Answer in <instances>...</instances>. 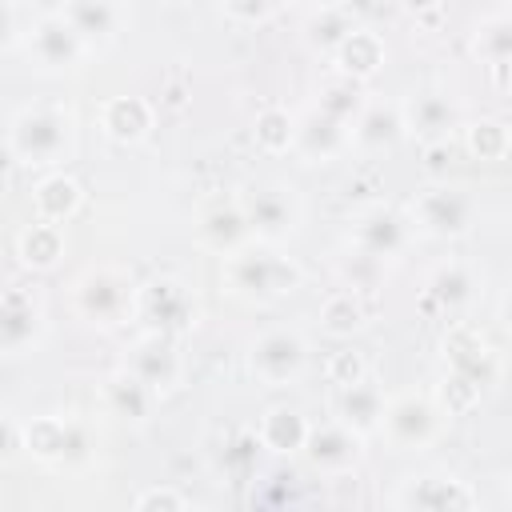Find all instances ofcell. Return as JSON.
Segmentation results:
<instances>
[{"label":"cell","mask_w":512,"mask_h":512,"mask_svg":"<svg viewBox=\"0 0 512 512\" xmlns=\"http://www.w3.org/2000/svg\"><path fill=\"white\" fill-rule=\"evenodd\" d=\"M8 152L28 168L68 164L76 152V116L64 104H28L8 120Z\"/></svg>","instance_id":"6da1fadb"},{"label":"cell","mask_w":512,"mask_h":512,"mask_svg":"<svg viewBox=\"0 0 512 512\" xmlns=\"http://www.w3.org/2000/svg\"><path fill=\"white\" fill-rule=\"evenodd\" d=\"M224 280L236 296L244 300H256V304H272V300H284L300 288V268L276 252V244H264L260 248H236L224 264Z\"/></svg>","instance_id":"7a4b0ae2"},{"label":"cell","mask_w":512,"mask_h":512,"mask_svg":"<svg viewBox=\"0 0 512 512\" xmlns=\"http://www.w3.org/2000/svg\"><path fill=\"white\" fill-rule=\"evenodd\" d=\"M240 208H244V220L252 228L256 240L264 244H280L288 240L300 220H304V208H300V196L288 188V184H252L244 196H240Z\"/></svg>","instance_id":"3957f363"},{"label":"cell","mask_w":512,"mask_h":512,"mask_svg":"<svg viewBox=\"0 0 512 512\" xmlns=\"http://www.w3.org/2000/svg\"><path fill=\"white\" fill-rule=\"evenodd\" d=\"M136 320L144 324V332H160V336H180L196 324V296L184 280L176 276H160L148 280L136 292Z\"/></svg>","instance_id":"277c9868"},{"label":"cell","mask_w":512,"mask_h":512,"mask_svg":"<svg viewBox=\"0 0 512 512\" xmlns=\"http://www.w3.org/2000/svg\"><path fill=\"white\" fill-rule=\"evenodd\" d=\"M136 308V288L120 268H92L76 280V312L96 328H116Z\"/></svg>","instance_id":"5b68a950"},{"label":"cell","mask_w":512,"mask_h":512,"mask_svg":"<svg viewBox=\"0 0 512 512\" xmlns=\"http://www.w3.org/2000/svg\"><path fill=\"white\" fill-rule=\"evenodd\" d=\"M248 368L264 388H288L308 368V344L292 328H268L248 348Z\"/></svg>","instance_id":"8992f818"},{"label":"cell","mask_w":512,"mask_h":512,"mask_svg":"<svg viewBox=\"0 0 512 512\" xmlns=\"http://www.w3.org/2000/svg\"><path fill=\"white\" fill-rule=\"evenodd\" d=\"M472 216H476V200L464 192V188H448V184H436V188H424L412 208H408V220L416 232L432 236V240H456L472 228Z\"/></svg>","instance_id":"52a82bcc"},{"label":"cell","mask_w":512,"mask_h":512,"mask_svg":"<svg viewBox=\"0 0 512 512\" xmlns=\"http://www.w3.org/2000/svg\"><path fill=\"white\" fill-rule=\"evenodd\" d=\"M24 48H28V60H32L36 68H44V72H68V68H76V64L84 60V52H88L84 36H80L60 12L40 16V20L28 28V36H24Z\"/></svg>","instance_id":"ba28073f"},{"label":"cell","mask_w":512,"mask_h":512,"mask_svg":"<svg viewBox=\"0 0 512 512\" xmlns=\"http://www.w3.org/2000/svg\"><path fill=\"white\" fill-rule=\"evenodd\" d=\"M412 220L408 216H400L396 208H384V204H376V208H364L360 216H356V224H352V248H360V252H368V256H376V260H400L404 252H408V244H412Z\"/></svg>","instance_id":"9c48e42d"},{"label":"cell","mask_w":512,"mask_h":512,"mask_svg":"<svg viewBox=\"0 0 512 512\" xmlns=\"http://www.w3.org/2000/svg\"><path fill=\"white\" fill-rule=\"evenodd\" d=\"M384 432L396 452H416L436 440L440 432V408L428 396H400L384 408Z\"/></svg>","instance_id":"30bf717a"},{"label":"cell","mask_w":512,"mask_h":512,"mask_svg":"<svg viewBox=\"0 0 512 512\" xmlns=\"http://www.w3.org/2000/svg\"><path fill=\"white\" fill-rule=\"evenodd\" d=\"M128 372H136L156 396H164V392H172V388L180 384V376H184V360H180L172 336L144 332V336L132 344V352H128Z\"/></svg>","instance_id":"8fae6325"},{"label":"cell","mask_w":512,"mask_h":512,"mask_svg":"<svg viewBox=\"0 0 512 512\" xmlns=\"http://www.w3.org/2000/svg\"><path fill=\"white\" fill-rule=\"evenodd\" d=\"M44 336V308L28 288H8L0 308V344L8 356L36 348Z\"/></svg>","instance_id":"7c38bea8"},{"label":"cell","mask_w":512,"mask_h":512,"mask_svg":"<svg viewBox=\"0 0 512 512\" xmlns=\"http://www.w3.org/2000/svg\"><path fill=\"white\" fill-rule=\"evenodd\" d=\"M348 144H352V128L340 124V120H332V116L320 112V108H312V112L296 124V136H292V148H296L308 164H328V160H336Z\"/></svg>","instance_id":"4fadbf2b"},{"label":"cell","mask_w":512,"mask_h":512,"mask_svg":"<svg viewBox=\"0 0 512 512\" xmlns=\"http://www.w3.org/2000/svg\"><path fill=\"white\" fill-rule=\"evenodd\" d=\"M456 120H460L456 100L448 92H440V88H424V92H412L404 100V124L420 140H448Z\"/></svg>","instance_id":"5bb4252c"},{"label":"cell","mask_w":512,"mask_h":512,"mask_svg":"<svg viewBox=\"0 0 512 512\" xmlns=\"http://www.w3.org/2000/svg\"><path fill=\"white\" fill-rule=\"evenodd\" d=\"M404 132V108L396 104H364V112L352 120V144L360 152H388Z\"/></svg>","instance_id":"9a60e30c"},{"label":"cell","mask_w":512,"mask_h":512,"mask_svg":"<svg viewBox=\"0 0 512 512\" xmlns=\"http://www.w3.org/2000/svg\"><path fill=\"white\" fill-rule=\"evenodd\" d=\"M60 16L84 36V44H108L120 32V0H64Z\"/></svg>","instance_id":"2e32d148"},{"label":"cell","mask_w":512,"mask_h":512,"mask_svg":"<svg viewBox=\"0 0 512 512\" xmlns=\"http://www.w3.org/2000/svg\"><path fill=\"white\" fill-rule=\"evenodd\" d=\"M304 448L320 472H344L360 460V440H356V428H348V424H324V428L308 432Z\"/></svg>","instance_id":"e0dca14e"},{"label":"cell","mask_w":512,"mask_h":512,"mask_svg":"<svg viewBox=\"0 0 512 512\" xmlns=\"http://www.w3.org/2000/svg\"><path fill=\"white\" fill-rule=\"evenodd\" d=\"M100 128L116 144H136L152 128V108L140 96H116L100 108Z\"/></svg>","instance_id":"ac0fdd59"},{"label":"cell","mask_w":512,"mask_h":512,"mask_svg":"<svg viewBox=\"0 0 512 512\" xmlns=\"http://www.w3.org/2000/svg\"><path fill=\"white\" fill-rule=\"evenodd\" d=\"M244 236H252L248 220H244V208L240 204H216L200 216V240L224 256H232L236 248H244Z\"/></svg>","instance_id":"d6986e66"},{"label":"cell","mask_w":512,"mask_h":512,"mask_svg":"<svg viewBox=\"0 0 512 512\" xmlns=\"http://www.w3.org/2000/svg\"><path fill=\"white\" fill-rule=\"evenodd\" d=\"M104 400H108L112 416H120V420H148L156 392H152L136 372L124 368V372H116V376L104 384Z\"/></svg>","instance_id":"ffe728a7"},{"label":"cell","mask_w":512,"mask_h":512,"mask_svg":"<svg viewBox=\"0 0 512 512\" xmlns=\"http://www.w3.org/2000/svg\"><path fill=\"white\" fill-rule=\"evenodd\" d=\"M396 500L408 508H468L472 492L460 488V480H452V476H420Z\"/></svg>","instance_id":"44dd1931"},{"label":"cell","mask_w":512,"mask_h":512,"mask_svg":"<svg viewBox=\"0 0 512 512\" xmlns=\"http://www.w3.org/2000/svg\"><path fill=\"white\" fill-rule=\"evenodd\" d=\"M384 396L376 384L368 380H356V384H344L340 392V412H344V424L356 428V432H372L384 424Z\"/></svg>","instance_id":"7402d4cb"},{"label":"cell","mask_w":512,"mask_h":512,"mask_svg":"<svg viewBox=\"0 0 512 512\" xmlns=\"http://www.w3.org/2000/svg\"><path fill=\"white\" fill-rule=\"evenodd\" d=\"M472 296H476V276H472L468 264H456V260H452V264H440V268L428 276V300L440 304L444 312L464 308Z\"/></svg>","instance_id":"603a6c76"},{"label":"cell","mask_w":512,"mask_h":512,"mask_svg":"<svg viewBox=\"0 0 512 512\" xmlns=\"http://www.w3.org/2000/svg\"><path fill=\"white\" fill-rule=\"evenodd\" d=\"M336 64H340V72H344V76H352V80H368V76L384 64V48H380V40H376L372 32L356 28V32L340 44Z\"/></svg>","instance_id":"cb8c5ba5"},{"label":"cell","mask_w":512,"mask_h":512,"mask_svg":"<svg viewBox=\"0 0 512 512\" xmlns=\"http://www.w3.org/2000/svg\"><path fill=\"white\" fill-rule=\"evenodd\" d=\"M316 108L320 112H328L332 120H340V124H348L352 128V120L364 112V96H360V80H352V76H332L328 84H320V92H316Z\"/></svg>","instance_id":"d4e9b609"},{"label":"cell","mask_w":512,"mask_h":512,"mask_svg":"<svg viewBox=\"0 0 512 512\" xmlns=\"http://www.w3.org/2000/svg\"><path fill=\"white\" fill-rule=\"evenodd\" d=\"M76 208H80V184L76 180H68V176H44L40 180V188H36V212H40V220L60 224Z\"/></svg>","instance_id":"484cf974"},{"label":"cell","mask_w":512,"mask_h":512,"mask_svg":"<svg viewBox=\"0 0 512 512\" xmlns=\"http://www.w3.org/2000/svg\"><path fill=\"white\" fill-rule=\"evenodd\" d=\"M356 32V24L348 20V12L340 8V4H332V8H320L312 20H308V44L316 48V52H340V44L348 40Z\"/></svg>","instance_id":"4316f807"},{"label":"cell","mask_w":512,"mask_h":512,"mask_svg":"<svg viewBox=\"0 0 512 512\" xmlns=\"http://www.w3.org/2000/svg\"><path fill=\"white\" fill-rule=\"evenodd\" d=\"M308 440V428L304 420L292 412V408H272L260 424V444L272 448V452H292V448H304Z\"/></svg>","instance_id":"83f0119b"},{"label":"cell","mask_w":512,"mask_h":512,"mask_svg":"<svg viewBox=\"0 0 512 512\" xmlns=\"http://www.w3.org/2000/svg\"><path fill=\"white\" fill-rule=\"evenodd\" d=\"M60 252H64V240H60V232H56L52 220H40V224L24 228V236H20V260L28 268H52L60 260Z\"/></svg>","instance_id":"f1b7e54d"},{"label":"cell","mask_w":512,"mask_h":512,"mask_svg":"<svg viewBox=\"0 0 512 512\" xmlns=\"http://www.w3.org/2000/svg\"><path fill=\"white\" fill-rule=\"evenodd\" d=\"M320 324H324V332H328V336H352V332L364 324V308H360L356 292H352V288H344V292L328 296V300H324V308H320Z\"/></svg>","instance_id":"f546056e"},{"label":"cell","mask_w":512,"mask_h":512,"mask_svg":"<svg viewBox=\"0 0 512 512\" xmlns=\"http://www.w3.org/2000/svg\"><path fill=\"white\" fill-rule=\"evenodd\" d=\"M476 56L488 64H512V16H492L476 28Z\"/></svg>","instance_id":"4dcf8cb0"},{"label":"cell","mask_w":512,"mask_h":512,"mask_svg":"<svg viewBox=\"0 0 512 512\" xmlns=\"http://www.w3.org/2000/svg\"><path fill=\"white\" fill-rule=\"evenodd\" d=\"M292 136H296V124L288 120V112H280V108L260 112V120H256V140H260L264 152H284V148H292Z\"/></svg>","instance_id":"1f68e13d"},{"label":"cell","mask_w":512,"mask_h":512,"mask_svg":"<svg viewBox=\"0 0 512 512\" xmlns=\"http://www.w3.org/2000/svg\"><path fill=\"white\" fill-rule=\"evenodd\" d=\"M28 448L36 456H64L72 448V428L60 420H40L28 428Z\"/></svg>","instance_id":"d6a6232c"},{"label":"cell","mask_w":512,"mask_h":512,"mask_svg":"<svg viewBox=\"0 0 512 512\" xmlns=\"http://www.w3.org/2000/svg\"><path fill=\"white\" fill-rule=\"evenodd\" d=\"M468 148H472L480 160H500V156L508 152V132H504V124L484 120V124L468 128Z\"/></svg>","instance_id":"836d02e7"},{"label":"cell","mask_w":512,"mask_h":512,"mask_svg":"<svg viewBox=\"0 0 512 512\" xmlns=\"http://www.w3.org/2000/svg\"><path fill=\"white\" fill-rule=\"evenodd\" d=\"M340 272H344V284H348L352 292H356V288H372V284L380 280V272H384V260H376V256H368V252H360V248H352V252L344 256Z\"/></svg>","instance_id":"e575fe53"},{"label":"cell","mask_w":512,"mask_h":512,"mask_svg":"<svg viewBox=\"0 0 512 512\" xmlns=\"http://www.w3.org/2000/svg\"><path fill=\"white\" fill-rule=\"evenodd\" d=\"M276 4H280V0H224V12H228L232 20L260 24V20H268V16L276 12Z\"/></svg>","instance_id":"d590c367"},{"label":"cell","mask_w":512,"mask_h":512,"mask_svg":"<svg viewBox=\"0 0 512 512\" xmlns=\"http://www.w3.org/2000/svg\"><path fill=\"white\" fill-rule=\"evenodd\" d=\"M136 504H140V508H152V504H180V496H172V492H148V496H140Z\"/></svg>","instance_id":"8d00e7d4"},{"label":"cell","mask_w":512,"mask_h":512,"mask_svg":"<svg viewBox=\"0 0 512 512\" xmlns=\"http://www.w3.org/2000/svg\"><path fill=\"white\" fill-rule=\"evenodd\" d=\"M400 4H404L408 12H416V16H424V12H432L440 0H400Z\"/></svg>","instance_id":"74e56055"},{"label":"cell","mask_w":512,"mask_h":512,"mask_svg":"<svg viewBox=\"0 0 512 512\" xmlns=\"http://www.w3.org/2000/svg\"><path fill=\"white\" fill-rule=\"evenodd\" d=\"M500 320H504V328L512 332V292L504 296V304H500Z\"/></svg>","instance_id":"f35d334b"},{"label":"cell","mask_w":512,"mask_h":512,"mask_svg":"<svg viewBox=\"0 0 512 512\" xmlns=\"http://www.w3.org/2000/svg\"><path fill=\"white\" fill-rule=\"evenodd\" d=\"M296 4H312V8H332L336 0H296Z\"/></svg>","instance_id":"ab89813d"}]
</instances>
